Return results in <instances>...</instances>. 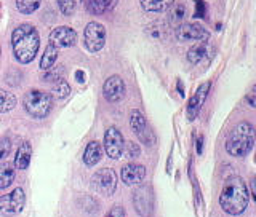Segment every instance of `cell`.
Returning a JSON list of instances; mask_svg holds the SVG:
<instances>
[{
    "instance_id": "1",
    "label": "cell",
    "mask_w": 256,
    "mask_h": 217,
    "mask_svg": "<svg viewBox=\"0 0 256 217\" xmlns=\"http://www.w3.org/2000/svg\"><path fill=\"white\" fill-rule=\"evenodd\" d=\"M248 203H250V190L244 179L238 176L228 178L220 195V205L222 211L229 216H238L246 210Z\"/></svg>"
},
{
    "instance_id": "2",
    "label": "cell",
    "mask_w": 256,
    "mask_h": 217,
    "mask_svg": "<svg viewBox=\"0 0 256 217\" xmlns=\"http://www.w3.org/2000/svg\"><path fill=\"white\" fill-rule=\"evenodd\" d=\"M40 46L38 30L32 24H20L12 34V48L14 58L21 64H30Z\"/></svg>"
},
{
    "instance_id": "3",
    "label": "cell",
    "mask_w": 256,
    "mask_h": 217,
    "mask_svg": "<svg viewBox=\"0 0 256 217\" xmlns=\"http://www.w3.org/2000/svg\"><path fill=\"white\" fill-rule=\"evenodd\" d=\"M254 144V130L250 123H238L226 141V150L232 157H245L250 154Z\"/></svg>"
},
{
    "instance_id": "4",
    "label": "cell",
    "mask_w": 256,
    "mask_h": 217,
    "mask_svg": "<svg viewBox=\"0 0 256 217\" xmlns=\"http://www.w3.org/2000/svg\"><path fill=\"white\" fill-rule=\"evenodd\" d=\"M22 106H24V110H26L32 118H45L52 112L53 98H52V94H48L45 91L29 90L24 94Z\"/></svg>"
},
{
    "instance_id": "5",
    "label": "cell",
    "mask_w": 256,
    "mask_h": 217,
    "mask_svg": "<svg viewBox=\"0 0 256 217\" xmlns=\"http://www.w3.org/2000/svg\"><path fill=\"white\" fill-rule=\"evenodd\" d=\"M92 186L102 197L114 195V192L117 190V174H116V171H112L110 168H102V170H98L92 178Z\"/></svg>"
},
{
    "instance_id": "6",
    "label": "cell",
    "mask_w": 256,
    "mask_h": 217,
    "mask_svg": "<svg viewBox=\"0 0 256 217\" xmlns=\"http://www.w3.org/2000/svg\"><path fill=\"white\" fill-rule=\"evenodd\" d=\"M26 205V194L21 187L14 189L13 192L0 197V214L4 217H12L22 211Z\"/></svg>"
},
{
    "instance_id": "7",
    "label": "cell",
    "mask_w": 256,
    "mask_h": 217,
    "mask_svg": "<svg viewBox=\"0 0 256 217\" xmlns=\"http://www.w3.org/2000/svg\"><path fill=\"white\" fill-rule=\"evenodd\" d=\"M84 37H85L86 50L92 53H98L102 50L104 45H106V27H104L101 22L92 21L86 24Z\"/></svg>"
},
{
    "instance_id": "8",
    "label": "cell",
    "mask_w": 256,
    "mask_h": 217,
    "mask_svg": "<svg viewBox=\"0 0 256 217\" xmlns=\"http://www.w3.org/2000/svg\"><path fill=\"white\" fill-rule=\"evenodd\" d=\"M174 35L181 42H208L210 32L196 22H181L176 26Z\"/></svg>"
},
{
    "instance_id": "9",
    "label": "cell",
    "mask_w": 256,
    "mask_h": 217,
    "mask_svg": "<svg viewBox=\"0 0 256 217\" xmlns=\"http://www.w3.org/2000/svg\"><path fill=\"white\" fill-rule=\"evenodd\" d=\"M130 126H132V131L134 133V136L142 144H146V146H152V144H154V133L150 131V128L148 125V120L142 115L141 110H136V109L132 110Z\"/></svg>"
},
{
    "instance_id": "10",
    "label": "cell",
    "mask_w": 256,
    "mask_h": 217,
    "mask_svg": "<svg viewBox=\"0 0 256 217\" xmlns=\"http://www.w3.org/2000/svg\"><path fill=\"white\" fill-rule=\"evenodd\" d=\"M133 205L138 214L142 217H150L152 211H154V195H152L150 187L144 186L136 189L133 195Z\"/></svg>"
},
{
    "instance_id": "11",
    "label": "cell",
    "mask_w": 256,
    "mask_h": 217,
    "mask_svg": "<svg viewBox=\"0 0 256 217\" xmlns=\"http://www.w3.org/2000/svg\"><path fill=\"white\" fill-rule=\"evenodd\" d=\"M124 136L117 128H109L104 134V152L108 154L109 158L117 160L124 154Z\"/></svg>"
},
{
    "instance_id": "12",
    "label": "cell",
    "mask_w": 256,
    "mask_h": 217,
    "mask_svg": "<svg viewBox=\"0 0 256 217\" xmlns=\"http://www.w3.org/2000/svg\"><path fill=\"white\" fill-rule=\"evenodd\" d=\"M48 43L54 45L56 48H69L74 46L77 43V32L70 27L61 26L56 27L50 32V37H48Z\"/></svg>"
},
{
    "instance_id": "13",
    "label": "cell",
    "mask_w": 256,
    "mask_h": 217,
    "mask_svg": "<svg viewBox=\"0 0 256 217\" xmlns=\"http://www.w3.org/2000/svg\"><path fill=\"white\" fill-rule=\"evenodd\" d=\"M102 93H104V96H106V99L109 102L120 101V99L124 98V94H125V83H124V80L120 78L118 75L109 77L106 82H104Z\"/></svg>"
},
{
    "instance_id": "14",
    "label": "cell",
    "mask_w": 256,
    "mask_h": 217,
    "mask_svg": "<svg viewBox=\"0 0 256 217\" xmlns=\"http://www.w3.org/2000/svg\"><path fill=\"white\" fill-rule=\"evenodd\" d=\"M210 86H212L210 82H205L204 85H200V86L197 88L196 94L190 98L189 106H188V115H189L190 120H194V118L197 117V114L200 112V109H202L204 102H205L206 96H208V91H210Z\"/></svg>"
},
{
    "instance_id": "15",
    "label": "cell",
    "mask_w": 256,
    "mask_h": 217,
    "mask_svg": "<svg viewBox=\"0 0 256 217\" xmlns=\"http://www.w3.org/2000/svg\"><path fill=\"white\" fill-rule=\"evenodd\" d=\"M146 178V168L138 163H130L122 168V181L126 186H138Z\"/></svg>"
},
{
    "instance_id": "16",
    "label": "cell",
    "mask_w": 256,
    "mask_h": 217,
    "mask_svg": "<svg viewBox=\"0 0 256 217\" xmlns=\"http://www.w3.org/2000/svg\"><path fill=\"white\" fill-rule=\"evenodd\" d=\"M213 50H214V48L210 43L200 42V43L194 45L192 48H189V51H188V61L190 64H202V62L210 61L212 56H213Z\"/></svg>"
},
{
    "instance_id": "17",
    "label": "cell",
    "mask_w": 256,
    "mask_h": 217,
    "mask_svg": "<svg viewBox=\"0 0 256 217\" xmlns=\"http://www.w3.org/2000/svg\"><path fill=\"white\" fill-rule=\"evenodd\" d=\"M102 158V147L98 141H92L86 144L85 152H84V163L86 166H94L96 163H100V160Z\"/></svg>"
},
{
    "instance_id": "18",
    "label": "cell",
    "mask_w": 256,
    "mask_h": 217,
    "mask_svg": "<svg viewBox=\"0 0 256 217\" xmlns=\"http://www.w3.org/2000/svg\"><path fill=\"white\" fill-rule=\"evenodd\" d=\"M30 158H32V147L29 142H22L21 146L16 150L14 155V168L18 170H26L30 165Z\"/></svg>"
},
{
    "instance_id": "19",
    "label": "cell",
    "mask_w": 256,
    "mask_h": 217,
    "mask_svg": "<svg viewBox=\"0 0 256 217\" xmlns=\"http://www.w3.org/2000/svg\"><path fill=\"white\" fill-rule=\"evenodd\" d=\"M140 2L144 11L160 13V11H166L174 3V0H140Z\"/></svg>"
},
{
    "instance_id": "20",
    "label": "cell",
    "mask_w": 256,
    "mask_h": 217,
    "mask_svg": "<svg viewBox=\"0 0 256 217\" xmlns=\"http://www.w3.org/2000/svg\"><path fill=\"white\" fill-rule=\"evenodd\" d=\"M117 0H86V10L93 14H102L104 11L112 10Z\"/></svg>"
},
{
    "instance_id": "21",
    "label": "cell",
    "mask_w": 256,
    "mask_h": 217,
    "mask_svg": "<svg viewBox=\"0 0 256 217\" xmlns=\"http://www.w3.org/2000/svg\"><path fill=\"white\" fill-rule=\"evenodd\" d=\"M168 24L170 26H180V24L182 22V19L186 18V13H188V10H186V5L184 3H173L170 8H168Z\"/></svg>"
},
{
    "instance_id": "22",
    "label": "cell",
    "mask_w": 256,
    "mask_h": 217,
    "mask_svg": "<svg viewBox=\"0 0 256 217\" xmlns=\"http://www.w3.org/2000/svg\"><path fill=\"white\" fill-rule=\"evenodd\" d=\"M56 59H58V48L52 43H48L44 54H42V59H40V69L48 70V69L54 67Z\"/></svg>"
},
{
    "instance_id": "23",
    "label": "cell",
    "mask_w": 256,
    "mask_h": 217,
    "mask_svg": "<svg viewBox=\"0 0 256 217\" xmlns=\"http://www.w3.org/2000/svg\"><path fill=\"white\" fill-rule=\"evenodd\" d=\"M14 166L10 163H0V189H8L14 181Z\"/></svg>"
},
{
    "instance_id": "24",
    "label": "cell",
    "mask_w": 256,
    "mask_h": 217,
    "mask_svg": "<svg viewBox=\"0 0 256 217\" xmlns=\"http://www.w3.org/2000/svg\"><path fill=\"white\" fill-rule=\"evenodd\" d=\"M16 96L12 91L0 90V114H6L16 107Z\"/></svg>"
},
{
    "instance_id": "25",
    "label": "cell",
    "mask_w": 256,
    "mask_h": 217,
    "mask_svg": "<svg viewBox=\"0 0 256 217\" xmlns=\"http://www.w3.org/2000/svg\"><path fill=\"white\" fill-rule=\"evenodd\" d=\"M146 34L150 37V38H157V40H162L165 38L166 35V27L164 26V22H150L149 26L146 27Z\"/></svg>"
},
{
    "instance_id": "26",
    "label": "cell",
    "mask_w": 256,
    "mask_h": 217,
    "mask_svg": "<svg viewBox=\"0 0 256 217\" xmlns=\"http://www.w3.org/2000/svg\"><path fill=\"white\" fill-rule=\"evenodd\" d=\"M40 2L42 0H16V6H18L20 13L22 14H32L38 10Z\"/></svg>"
},
{
    "instance_id": "27",
    "label": "cell",
    "mask_w": 256,
    "mask_h": 217,
    "mask_svg": "<svg viewBox=\"0 0 256 217\" xmlns=\"http://www.w3.org/2000/svg\"><path fill=\"white\" fill-rule=\"evenodd\" d=\"M70 93V86L69 83L66 82L64 78H60L58 82H54L53 85V94H54V98H58V99H66Z\"/></svg>"
},
{
    "instance_id": "28",
    "label": "cell",
    "mask_w": 256,
    "mask_h": 217,
    "mask_svg": "<svg viewBox=\"0 0 256 217\" xmlns=\"http://www.w3.org/2000/svg\"><path fill=\"white\" fill-rule=\"evenodd\" d=\"M56 2H58V6L62 14L69 16L76 11V0H56Z\"/></svg>"
},
{
    "instance_id": "29",
    "label": "cell",
    "mask_w": 256,
    "mask_h": 217,
    "mask_svg": "<svg viewBox=\"0 0 256 217\" xmlns=\"http://www.w3.org/2000/svg\"><path fill=\"white\" fill-rule=\"evenodd\" d=\"M12 152V142L8 139H0V160L10 155Z\"/></svg>"
},
{
    "instance_id": "30",
    "label": "cell",
    "mask_w": 256,
    "mask_h": 217,
    "mask_svg": "<svg viewBox=\"0 0 256 217\" xmlns=\"http://www.w3.org/2000/svg\"><path fill=\"white\" fill-rule=\"evenodd\" d=\"M126 149V152H128V157H132V158H134V157H138L140 155V147L136 146L134 142H128V144H124V150Z\"/></svg>"
},
{
    "instance_id": "31",
    "label": "cell",
    "mask_w": 256,
    "mask_h": 217,
    "mask_svg": "<svg viewBox=\"0 0 256 217\" xmlns=\"http://www.w3.org/2000/svg\"><path fill=\"white\" fill-rule=\"evenodd\" d=\"M206 14V5L202 0H196V16L197 18H205Z\"/></svg>"
},
{
    "instance_id": "32",
    "label": "cell",
    "mask_w": 256,
    "mask_h": 217,
    "mask_svg": "<svg viewBox=\"0 0 256 217\" xmlns=\"http://www.w3.org/2000/svg\"><path fill=\"white\" fill-rule=\"evenodd\" d=\"M48 70H50V72H48V74H45V77H44L45 82H52V83H54V82H58V80L61 78L60 70H53V67H52V69H48Z\"/></svg>"
},
{
    "instance_id": "33",
    "label": "cell",
    "mask_w": 256,
    "mask_h": 217,
    "mask_svg": "<svg viewBox=\"0 0 256 217\" xmlns=\"http://www.w3.org/2000/svg\"><path fill=\"white\" fill-rule=\"evenodd\" d=\"M106 217H125V211L122 206H116V208H112Z\"/></svg>"
},
{
    "instance_id": "34",
    "label": "cell",
    "mask_w": 256,
    "mask_h": 217,
    "mask_svg": "<svg viewBox=\"0 0 256 217\" xmlns=\"http://www.w3.org/2000/svg\"><path fill=\"white\" fill-rule=\"evenodd\" d=\"M246 99H248V102H250V106H252V107H254V106H256V102H254V88L252 90V93L246 96Z\"/></svg>"
},
{
    "instance_id": "35",
    "label": "cell",
    "mask_w": 256,
    "mask_h": 217,
    "mask_svg": "<svg viewBox=\"0 0 256 217\" xmlns=\"http://www.w3.org/2000/svg\"><path fill=\"white\" fill-rule=\"evenodd\" d=\"M76 78L78 80V82H84V80H85V74H84L82 70H77L76 72Z\"/></svg>"
},
{
    "instance_id": "36",
    "label": "cell",
    "mask_w": 256,
    "mask_h": 217,
    "mask_svg": "<svg viewBox=\"0 0 256 217\" xmlns=\"http://www.w3.org/2000/svg\"><path fill=\"white\" fill-rule=\"evenodd\" d=\"M202 144H204V138H198V142H197V152H198V154H202Z\"/></svg>"
}]
</instances>
